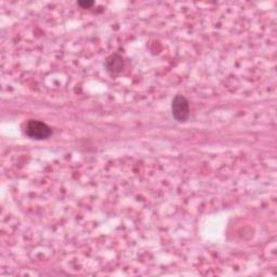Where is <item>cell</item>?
<instances>
[{
    "mask_svg": "<svg viewBox=\"0 0 277 277\" xmlns=\"http://www.w3.org/2000/svg\"><path fill=\"white\" fill-rule=\"evenodd\" d=\"M172 116L180 122H186L190 117V104L189 101L183 96H176L172 100Z\"/></svg>",
    "mask_w": 277,
    "mask_h": 277,
    "instance_id": "obj_2",
    "label": "cell"
},
{
    "mask_svg": "<svg viewBox=\"0 0 277 277\" xmlns=\"http://www.w3.org/2000/svg\"><path fill=\"white\" fill-rule=\"evenodd\" d=\"M95 5L94 2H91V0H84V2H78V6H80L81 8H90Z\"/></svg>",
    "mask_w": 277,
    "mask_h": 277,
    "instance_id": "obj_4",
    "label": "cell"
},
{
    "mask_svg": "<svg viewBox=\"0 0 277 277\" xmlns=\"http://www.w3.org/2000/svg\"><path fill=\"white\" fill-rule=\"evenodd\" d=\"M25 132H26V135L32 139L45 140L51 136L52 130H51L50 127L46 125L45 122L32 119L27 121Z\"/></svg>",
    "mask_w": 277,
    "mask_h": 277,
    "instance_id": "obj_1",
    "label": "cell"
},
{
    "mask_svg": "<svg viewBox=\"0 0 277 277\" xmlns=\"http://www.w3.org/2000/svg\"><path fill=\"white\" fill-rule=\"evenodd\" d=\"M106 67H107V70L113 74L120 73L122 68H124V61H122V58L120 56L114 54L107 59Z\"/></svg>",
    "mask_w": 277,
    "mask_h": 277,
    "instance_id": "obj_3",
    "label": "cell"
}]
</instances>
